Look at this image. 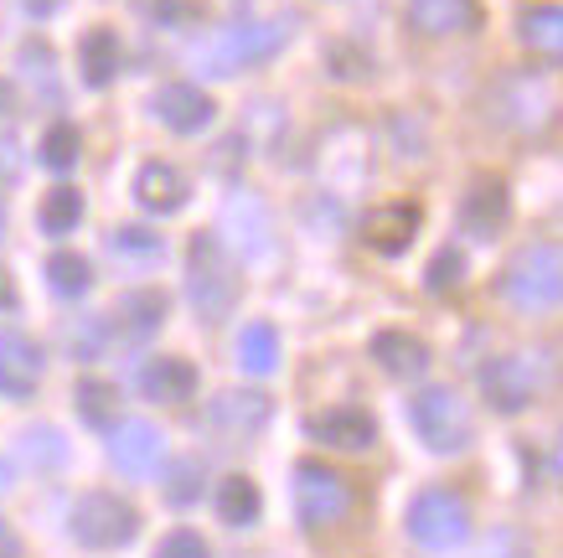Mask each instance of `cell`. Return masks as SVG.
<instances>
[{"label":"cell","instance_id":"obj_1","mask_svg":"<svg viewBox=\"0 0 563 558\" xmlns=\"http://www.w3.org/2000/svg\"><path fill=\"white\" fill-rule=\"evenodd\" d=\"M187 295L197 305L202 321H222L233 300H239V280H233V264L222 254V243L212 233L191 238V259H187Z\"/></svg>","mask_w":563,"mask_h":558},{"label":"cell","instance_id":"obj_2","mask_svg":"<svg viewBox=\"0 0 563 558\" xmlns=\"http://www.w3.org/2000/svg\"><path fill=\"white\" fill-rule=\"evenodd\" d=\"M501 295L517 305V310H553L563 295V254L553 243H532L507 264L501 274Z\"/></svg>","mask_w":563,"mask_h":558},{"label":"cell","instance_id":"obj_3","mask_svg":"<svg viewBox=\"0 0 563 558\" xmlns=\"http://www.w3.org/2000/svg\"><path fill=\"white\" fill-rule=\"evenodd\" d=\"M409 538L429 554H450L471 538V507H465L455 491L429 486L409 502Z\"/></svg>","mask_w":563,"mask_h":558},{"label":"cell","instance_id":"obj_4","mask_svg":"<svg viewBox=\"0 0 563 558\" xmlns=\"http://www.w3.org/2000/svg\"><path fill=\"white\" fill-rule=\"evenodd\" d=\"M409 419H413V429H419V440H424L429 450H440V456L465 450V445H471V429H476L471 404H465L455 389H424L413 398Z\"/></svg>","mask_w":563,"mask_h":558},{"label":"cell","instance_id":"obj_5","mask_svg":"<svg viewBox=\"0 0 563 558\" xmlns=\"http://www.w3.org/2000/svg\"><path fill=\"white\" fill-rule=\"evenodd\" d=\"M140 533V512L114 496V491H88L78 496V507H73V538L84 543V548H124V543H135Z\"/></svg>","mask_w":563,"mask_h":558},{"label":"cell","instance_id":"obj_6","mask_svg":"<svg viewBox=\"0 0 563 558\" xmlns=\"http://www.w3.org/2000/svg\"><path fill=\"white\" fill-rule=\"evenodd\" d=\"M346 507H352V491H346V481L336 471H325L316 460H306V466L295 471V512H300L306 527L342 523Z\"/></svg>","mask_w":563,"mask_h":558},{"label":"cell","instance_id":"obj_7","mask_svg":"<svg viewBox=\"0 0 563 558\" xmlns=\"http://www.w3.org/2000/svg\"><path fill=\"white\" fill-rule=\"evenodd\" d=\"M481 393L492 398V408L501 414H522L538 398V378H532L528 357H492L481 368Z\"/></svg>","mask_w":563,"mask_h":558},{"label":"cell","instance_id":"obj_8","mask_svg":"<svg viewBox=\"0 0 563 558\" xmlns=\"http://www.w3.org/2000/svg\"><path fill=\"white\" fill-rule=\"evenodd\" d=\"M155 114H161V124L176 130V135H202L207 124H212V114H218V103L191 84H166L155 94Z\"/></svg>","mask_w":563,"mask_h":558},{"label":"cell","instance_id":"obj_9","mask_svg":"<svg viewBox=\"0 0 563 558\" xmlns=\"http://www.w3.org/2000/svg\"><path fill=\"white\" fill-rule=\"evenodd\" d=\"M507 207H512V197H507V182H496V176H476V182H471V192H465V203H461L465 233L492 238L496 228L507 222Z\"/></svg>","mask_w":563,"mask_h":558},{"label":"cell","instance_id":"obj_10","mask_svg":"<svg viewBox=\"0 0 563 558\" xmlns=\"http://www.w3.org/2000/svg\"><path fill=\"white\" fill-rule=\"evenodd\" d=\"M161 460H166V440H161V429L145 419L124 424L120 440H114V466L124 475H155L161 471Z\"/></svg>","mask_w":563,"mask_h":558},{"label":"cell","instance_id":"obj_11","mask_svg":"<svg viewBox=\"0 0 563 558\" xmlns=\"http://www.w3.org/2000/svg\"><path fill=\"white\" fill-rule=\"evenodd\" d=\"M362 233H367V243H373L377 254H404V249L413 243V233H419V207L413 203L377 207V212H367Z\"/></svg>","mask_w":563,"mask_h":558},{"label":"cell","instance_id":"obj_12","mask_svg":"<svg viewBox=\"0 0 563 558\" xmlns=\"http://www.w3.org/2000/svg\"><path fill=\"white\" fill-rule=\"evenodd\" d=\"M42 383V352L26 337H0V393L32 398Z\"/></svg>","mask_w":563,"mask_h":558},{"label":"cell","instance_id":"obj_13","mask_svg":"<svg viewBox=\"0 0 563 558\" xmlns=\"http://www.w3.org/2000/svg\"><path fill=\"white\" fill-rule=\"evenodd\" d=\"M409 21L429 36H455V32H476L481 26V6L476 0H409Z\"/></svg>","mask_w":563,"mask_h":558},{"label":"cell","instance_id":"obj_14","mask_svg":"<svg viewBox=\"0 0 563 558\" xmlns=\"http://www.w3.org/2000/svg\"><path fill=\"white\" fill-rule=\"evenodd\" d=\"M135 197L151 212H181V203H187V176L176 166H166V161H151V166H140V176H135Z\"/></svg>","mask_w":563,"mask_h":558},{"label":"cell","instance_id":"obj_15","mask_svg":"<svg viewBox=\"0 0 563 558\" xmlns=\"http://www.w3.org/2000/svg\"><path fill=\"white\" fill-rule=\"evenodd\" d=\"M140 389L155 404H187L191 393H197V368L181 362V357H155L151 368H145V378H140Z\"/></svg>","mask_w":563,"mask_h":558},{"label":"cell","instance_id":"obj_16","mask_svg":"<svg viewBox=\"0 0 563 558\" xmlns=\"http://www.w3.org/2000/svg\"><path fill=\"white\" fill-rule=\"evenodd\" d=\"M310 435L325 445H336V450H373L377 440V424L362 414V408H331L321 419L310 424Z\"/></svg>","mask_w":563,"mask_h":558},{"label":"cell","instance_id":"obj_17","mask_svg":"<svg viewBox=\"0 0 563 558\" xmlns=\"http://www.w3.org/2000/svg\"><path fill=\"white\" fill-rule=\"evenodd\" d=\"M373 362H383L388 378H419L429 368V347L419 337H409V331H377Z\"/></svg>","mask_w":563,"mask_h":558},{"label":"cell","instance_id":"obj_18","mask_svg":"<svg viewBox=\"0 0 563 558\" xmlns=\"http://www.w3.org/2000/svg\"><path fill=\"white\" fill-rule=\"evenodd\" d=\"M212 424H218L222 435H258L269 424V398L264 393H218Z\"/></svg>","mask_w":563,"mask_h":558},{"label":"cell","instance_id":"obj_19","mask_svg":"<svg viewBox=\"0 0 563 558\" xmlns=\"http://www.w3.org/2000/svg\"><path fill=\"white\" fill-rule=\"evenodd\" d=\"M517 32L528 42L532 52H543V57H559L563 52V11L553 0H538V6H522V17H517Z\"/></svg>","mask_w":563,"mask_h":558},{"label":"cell","instance_id":"obj_20","mask_svg":"<svg viewBox=\"0 0 563 558\" xmlns=\"http://www.w3.org/2000/svg\"><path fill=\"white\" fill-rule=\"evenodd\" d=\"M285 26H239V32L222 36L218 47V63L222 68H233V63H254V57H269L279 42H285Z\"/></svg>","mask_w":563,"mask_h":558},{"label":"cell","instance_id":"obj_21","mask_svg":"<svg viewBox=\"0 0 563 558\" xmlns=\"http://www.w3.org/2000/svg\"><path fill=\"white\" fill-rule=\"evenodd\" d=\"M78 63H84V78L93 88L114 84V73H120V36L109 32V26H93L84 36V47H78Z\"/></svg>","mask_w":563,"mask_h":558},{"label":"cell","instance_id":"obj_22","mask_svg":"<svg viewBox=\"0 0 563 558\" xmlns=\"http://www.w3.org/2000/svg\"><path fill=\"white\" fill-rule=\"evenodd\" d=\"M258 512H264V496H258V486L249 481V475H228V481L218 486V517L228 527L258 523Z\"/></svg>","mask_w":563,"mask_h":558},{"label":"cell","instance_id":"obj_23","mask_svg":"<svg viewBox=\"0 0 563 558\" xmlns=\"http://www.w3.org/2000/svg\"><path fill=\"white\" fill-rule=\"evenodd\" d=\"M73 404H78V414H84L93 429H109V424L120 419V389H114L109 378H78Z\"/></svg>","mask_w":563,"mask_h":558},{"label":"cell","instance_id":"obj_24","mask_svg":"<svg viewBox=\"0 0 563 558\" xmlns=\"http://www.w3.org/2000/svg\"><path fill=\"white\" fill-rule=\"evenodd\" d=\"M239 362H243V372H254V378L274 372V362H279V337H274L269 321L243 326V337H239Z\"/></svg>","mask_w":563,"mask_h":558},{"label":"cell","instance_id":"obj_25","mask_svg":"<svg viewBox=\"0 0 563 558\" xmlns=\"http://www.w3.org/2000/svg\"><path fill=\"white\" fill-rule=\"evenodd\" d=\"M120 321L130 337H145L155 326L166 321V295L161 289H135V295H124L120 300Z\"/></svg>","mask_w":563,"mask_h":558},{"label":"cell","instance_id":"obj_26","mask_svg":"<svg viewBox=\"0 0 563 558\" xmlns=\"http://www.w3.org/2000/svg\"><path fill=\"white\" fill-rule=\"evenodd\" d=\"M42 228L47 233H68V228H78V218H84V197L73 192V186H52L47 197H42Z\"/></svg>","mask_w":563,"mask_h":558},{"label":"cell","instance_id":"obj_27","mask_svg":"<svg viewBox=\"0 0 563 558\" xmlns=\"http://www.w3.org/2000/svg\"><path fill=\"white\" fill-rule=\"evenodd\" d=\"M47 280L57 295H84V289L93 285V270H88V259H78V254H52Z\"/></svg>","mask_w":563,"mask_h":558},{"label":"cell","instance_id":"obj_28","mask_svg":"<svg viewBox=\"0 0 563 558\" xmlns=\"http://www.w3.org/2000/svg\"><path fill=\"white\" fill-rule=\"evenodd\" d=\"M461 280H465V254L461 249H440V254L429 259V270H424L429 295H450V289H461Z\"/></svg>","mask_w":563,"mask_h":558},{"label":"cell","instance_id":"obj_29","mask_svg":"<svg viewBox=\"0 0 563 558\" xmlns=\"http://www.w3.org/2000/svg\"><path fill=\"white\" fill-rule=\"evenodd\" d=\"M78 151H84V140H78L73 124H52L47 140H42V161H47L52 171H73L78 166Z\"/></svg>","mask_w":563,"mask_h":558},{"label":"cell","instance_id":"obj_30","mask_svg":"<svg viewBox=\"0 0 563 558\" xmlns=\"http://www.w3.org/2000/svg\"><path fill=\"white\" fill-rule=\"evenodd\" d=\"M197 496H202V466L187 460V466H176L172 481H166V502H172V507H191Z\"/></svg>","mask_w":563,"mask_h":558},{"label":"cell","instance_id":"obj_31","mask_svg":"<svg viewBox=\"0 0 563 558\" xmlns=\"http://www.w3.org/2000/svg\"><path fill=\"white\" fill-rule=\"evenodd\" d=\"M155 558H212V548L202 543V533H191V527H176V533H166V538H161Z\"/></svg>","mask_w":563,"mask_h":558},{"label":"cell","instance_id":"obj_32","mask_svg":"<svg viewBox=\"0 0 563 558\" xmlns=\"http://www.w3.org/2000/svg\"><path fill=\"white\" fill-rule=\"evenodd\" d=\"M109 243H114V254H135V259H155V254H161V238L145 233V228H120Z\"/></svg>","mask_w":563,"mask_h":558},{"label":"cell","instance_id":"obj_33","mask_svg":"<svg viewBox=\"0 0 563 558\" xmlns=\"http://www.w3.org/2000/svg\"><path fill=\"white\" fill-rule=\"evenodd\" d=\"M26 456H42L47 460V466H57V460H63V445H57V435H52V429H36V435H26Z\"/></svg>","mask_w":563,"mask_h":558},{"label":"cell","instance_id":"obj_34","mask_svg":"<svg viewBox=\"0 0 563 558\" xmlns=\"http://www.w3.org/2000/svg\"><path fill=\"white\" fill-rule=\"evenodd\" d=\"M331 63H336V68H346L342 78H362V73H373V63H367V57H352V52H346V47H336V52H331Z\"/></svg>","mask_w":563,"mask_h":558},{"label":"cell","instance_id":"obj_35","mask_svg":"<svg viewBox=\"0 0 563 558\" xmlns=\"http://www.w3.org/2000/svg\"><path fill=\"white\" fill-rule=\"evenodd\" d=\"M0 558H21V538L5 523H0Z\"/></svg>","mask_w":563,"mask_h":558},{"label":"cell","instance_id":"obj_36","mask_svg":"<svg viewBox=\"0 0 563 558\" xmlns=\"http://www.w3.org/2000/svg\"><path fill=\"white\" fill-rule=\"evenodd\" d=\"M0 310H16V289H11V274L0 270Z\"/></svg>","mask_w":563,"mask_h":558},{"label":"cell","instance_id":"obj_37","mask_svg":"<svg viewBox=\"0 0 563 558\" xmlns=\"http://www.w3.org/2000/svg\"><path fill=\"white\" fill-rule=\"evenodd\" d=\"M57 6H63V0H26V11H32V17H52Z\"/></svg>","mask_w":563,"mask_h":558},{"label":"cell","instance_id":"obj_38","mask_svg":"<svg viewBox=\"0 0 563 558\" xmlns=\"http://www.w3.org/2000/svg\"><path fill=\"white\" fill-rule=\"evenodd\" d=\"M5 491H11V466L0 460V496H5Z\"/></svg>","mask_w":563,"mask_h":558},{"label":"cell","instance_id":"obj_39","mask_svg":"<svg viewBox=\"0 0 563 558\" xmlns=\"http://www.w3.org/2000/svg\"><path fill=\"white\" fill-rule=\"evenodd\" d=\"M0 109H11V88L0 84Z\"/></svg>","mask_w":563,"mask_h":558},{"label":"cell","instance_id":"obj_40","mask_svg":"<svg viewBox=\"0 0 563 558\" xmlns=\"http://www.w3.org/2000/svg\"><path fill=\"white\" fill-rule=\"evenodd\" d=\"M0 218H5V207H0Z\"/></svg>","mask_w":563,"mask_h":558}]
</instances>
